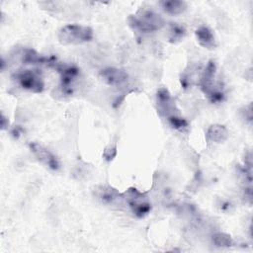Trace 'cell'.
Here are the masks:
<instances>
[{
    "label": "cell",
    "instance_id": "1",
    "mask_svg": "<svg viewBox=\"0 0 253 253\" xmlns=\"http://www.w3.org/2000/svg\"><path fill=\"white\" fill-rule=\"evenodd\" d=\"M129 26L139 33H153L162 29L165 25L164 19L157 13L148 9H140L128 17Z\"/></svg>",
    "mask_w": 253,
    "mask_h": 253
},
{
    "label": "cell",
    "instance_id": "2",
    "mask_svg": "<svg viewBox=\"0 0 253 253\" xmlns=\"http://www.w3.org/2000/svg\"><path fill=\"white\" fill-rule=\"evenodd\" d=\"M93 36V30L88 26L68 24L59 30L57 38L62 44H80L92 41Z\"/></svg>",
    "mask_w": 253,
    "mask_h": 253
},
{
    "label": "cell",
    "instance_id": "3",
    "mask_svg": "<svg viewBox=\"0 0 253 253\" xmlns=\"http://www.w3.org/2000/svg\"><path fill=\"white\" fill-rule=\"evenodd\" d=\"M131 211L137 217H144L151 211V203L147 196L139 192L136 188H129L123 194Z\"/></svg>",
    "mask_w": 253,
    "mask_h": 253
},
{
    "label": "cell",
    "instance_id": "4",
    "mask_svg": "<svg viewBox=\"0 0 253 253\" xmlns=\"http://www.w3.org/2000/svg\"><path fill=\"white\" fill-rule=\"evenodd\" d=\"M15 78L23 89L30 92L42 93L44 89V82L42 76L38 70H22L15 75Z\"/></svg>",
    "mask_w": 253,
    "mask_h": 253
},
{
    "label": "cell",
    "instance_id": "5",
    "mask_svg": "<svg viewBox=\"0 0 253 253\" xmlns=\"http://www.w3.org/2000/svg\"><path fill=\"white\" fill-rule=\"evenodd\" d=\"M31 152L34 154V156L43 165L46 167L52 169V170H57L59 167L58 160L56 157L43 145L38 143V142H30L29 144Z\"/></svg>",
    "mask_w": 253,
    "mask_h": 253
},
{
    "label": "cell",
    "instance_id": "6",
    "mask_svg": "<svg viewBox=\"0 0 253 253\" xmlns=\"http://www.w3.org/2000/svg\"><path fill=\"white\" fill-rule=\"evenodd\" d=\"M57 69L60 73V85L62 92L66 95L72 94L73 83L79 76V69L75 65H60Z\"/></svg>",
    "mask_w": 253,
    "mask_h": 253
},
{
    "label": "cell",
    "instance_id": "7",
    "mask_svg": "<svg viewBox=\"0 0 253 253\" xmlns=\"http://www.w3.org/2000/svg\"><path fill=\"white\" fill-rule=\"evenodd\" d=\"M156 103L158 106V110L161 114L165 115L167 118L173 115H179L174 110H176L175 102L166 88L158 89L156 93Z\"/></svg>",
    "mask_w": 253,
    "mask_h": 253
},
{
    "label": "cell",
    "instance_id": "8",
    "mask_svg": "<svg viewBox=\"0 0 253 253\" xmlns=\"http://www.w3.org/2000/svg\"><path fill=\"white\" fill-rule=\"evenodd\" d=\"M100 75L107 84L115 87L125 85L128 79L126 72L115 67H108L103 69Z\"/></svg>",
    "mask_w": 253,
    "mask_h": 253
},
{
    "label": "cell",
    "instance_id": "9",
    "mask_svg": "<svg viewBox=\"0 0 253 253\" xmlns=\"http://www.w3.org/2000/svg\"><path fill=\"white\" fill-rule=\"evenodd\" d=\"M216 72V64L213 60H210L205 67L201 77V87L205 94H207L214 86V76Z\"/></svg>",
    "mask_w": 253,
    "mask_h": 253
},
{
    "label": "cell",
    "instance_id": "10",
    "mask_svg": "<svg viewBox=\"0 0 253 253\" xmlns=\"http://www.w3.org/2000/svg\"><path fill=\"white\" fill-rule=\"evenodd\" d=\"M196 38L199 44L205 48L212 49L216 46V42L212 31L208 27H200L196 31Z\"/></svg>",
    "mask_w": 253,
    "mask_h": 253
},
{
    "label": "cell",
    "instance_id": "11",
    "mask_svg": "<svg viewBox=\"0 0 253 253\" xmlns=\"http://www.w3.org/2000/svg\"><path fill=\"white\" fill-rule=\"evenodd\" d=\"M159 5L165 13L173 16L180 15L187 9L186 2L182 0H164L160 1Z\"/></svg>",
    "mask_w": 253,
    "mask_h": 253
},
{
    "label": "cell",
    "instance_id": "12",
    "mask_svg": "<svg viewBox=\"0 0 253 253\" xmlns=\"http://www.w3.org/2000/svg\"><path fill=\"white\" fill-rule=\"evenodd\" d=\"M207 136L212 142L221 143L225 141L226 138L228 137V130L224 126L214 124L208 128Z\"/></svg>",
    "mask_w": 253,
    "mask_h": 253
},
{
    "label": "cell",
    "instance_id": "13",
    "mask_svg": "<svg viewBox=\"0 0 253 253\" xmlns=\"http://www.w3.org/2000/svg\"><path fill=\"white\" fill-rule=\"evenodd\" d=\"M98 196L106 204H113L118 199L123 198V195L112 187H101L98 191Z\"/></svg>",
    "mask_w": 253,
    "mask_h": 253
},
{
    "label": "cell",
    "instance_id": "14",
    "mask_svg": "<svg viewBox=\"0 0 253 253\" xmlns=\"http://www.w3.org/2000/svg\"><path fill=\"white\" fill-rule=\"evenodd\" d=\"M186 35V30L183 26H181L178 23H171L169 28V34H168V40L172 43L179 42L184 39Z\"/></svg>",
    "mask_w": 253,
    "mask_h": 253
},
{
    "label": "cell",
    "instance_id": "15",
    "mask_svg": "<svg viewBox=\"0 0 253 253\" xmlns=\"http://www.w3.org/2000/svg\"><path fill=\"white\" fill-rule=\"evenodd\" d=\"M212 242L218 247H229L232 245L233 240L229 234L223 232H217L212 235Z\"/></svg>",
    "mask_w": 253,
    "mask_h": 253
},
{
    "label": "cell",
    "instance_id": "16",
    "mask_svg": "<svg viewBox=\"0 0 253 253\" xmlns=\"http://www.w3.org/2000/svg\"><path fill=\"white\" fill-rule=\"evenodd\" d=\"M167 120H168L170 126L179 131H184L188 128L187 121L184 118H182L180 115L170 116L167 118Z\"/></svg>",
    "mask_w": 253,
    "mask_h": 253
}]
</instances>
